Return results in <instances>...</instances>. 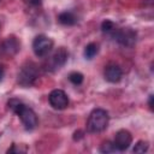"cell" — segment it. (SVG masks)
Segmentation results:
<instances>
[{"mask_svg":"<svg viewBox=\"0 0 154 154\" xmlns=\"http://www.w3.org/2000/svg\"><path fill=\"white\" fill-rule=\"evenodd\" d=\"M7 105H8V108H11L12 112H14L19 117V119L22 120V123L26 130H32L37 126L38 119H37L36 113L30 107L24 105L20 100L11 99Z\"/></svg>","mask_w":154,"mask_h":154,"instance_id":"obj_1","label":"cell"},{"mask_svg":"<svg viewBox=\"0 0 154 154\" xmlns=\"http://www.w3.org/2000/svg\"><path fill=\"white\" fill-rule=\"evenodd\" d=\"M108 113L102 108H95L88 117L87 120V129L89 132L96 134L103 131L108 125Z\"/></svg>","mask_w":154,"mask_h":154,"instance_id":"obj_2","label":"cell"},{"mask_svg":"<svg viewBox=\"0 0 154 154\" xmlns=\"http://www.w3.org/2000/svg\"><path fill=\"white\" fill-rule=\"evenodd\" d=\"M38 77V69L37 65L34 63H26L22 66L20 71L18 72V83L22 87H30L35 83L36 78Z\"/></svg>","mask_w":154,"mask_h":154,"instance_id":"obj_3","label":"cell"},{"mask_svg":"<svg viewBox=\"0 0 154 154\" xmlns=\"http://www.w3.org/2000/svg\"><path fill=\"white\" fill-rule=\"evenodd\" d=\"M53 48V40L46 35H37L32 41V51L36 57L43 58L49 54Z\"/></svg>","mask_w":154,"mask_h":154,"instance_id":"obj_4","label":"cell"},{"mask_svg":"<svg viewBox=\"0 0 154 154\" xmlns=\"http://www.w3.org/2000/svg\"><path fill=\"white\" fill-rule=\"evenodd\" d=\"M112 37L124 47H131L136 42V32L130 28H117L113 31Z\"/></svg>","mask_w":154,"mask_h":154,"instance_id":"obj_5","label":"cell"},{"mask_svg":"<svg viewBox=\"0 0 154 154\" xmlns=\"http://www.w3.org/2000/svg\"><path fill=\"white\" fill-rule=\"evenodd\" d=\"M67 57H69V53L64 48V47H59L52 55L51 58L48 59L47 64H46V69L49 70V71H55V70H59L61 66L65 65L66 60H67Z\"/></svg>","mask_w":154,"mask_h":154,"instance_id":"obj_6","label":"cell"},{"mask_svg":"<svg viewBox=\"0 0 154 154\" xmlns=\"http://www.w3.org/2000/svg\"><path fill=\"white\" fill-rule=\"evenodd\" d=\"M48 101L51 106L55 109H64L69 106V97L66 93L61 89H54L48 95Z\"/></svg>","mask_w":154,"mask_h":154,"instance_id":"obj_7","label":"cell"},{"mask_svg":"<svg viewBox=\"0 0 154 154\" xmlns=\"http://www.w3.org/2000/svg\"><path fill=\"white\" fill-rule=\"evenodd\" d=\"M131 142H132V136H131L130 131H128L125 129H122V130L116 132V136H114V140H113V144H114L117 150L123 152V150L128 149L130 147Z\"/></svg>","mask_w":154,"mask_h":154,"instance_id":"obj_8","label":"cell"},{"mask_svg":"<svg viewBox=\"0 0 154 154\" xmlns=\"http://www.w3.org/2000/svg\"><path fill=\"white\" fill-rule=\"evenodd\" d=\"M20 49V43L14 36H8L2 43H1V52L7 57H13L18 53Z\"/></svg>","mask_w":154,"mask_h":154,"instance_id":"obj_9","label":"cell"},{"mask_svg":"<svg viewBox=\"0 0 154 154\" xmlns=\"http://www.w3.org/2000/svg\"><path fill=\"white\" fill-rule=\"evenodd\" d=\"M105 78L111 82V83H117L122 79V76H123V71L122 69L116 65V64H108L106 67H105Z\"/></svg>","mask_w":154,"mask_h":154,"instance_id":"obj_10","label":"cell"},{"mask_svg":"<svg viewBox=\"0 0 154 154\" xmlns=\"http://www.w3.org/2000/svg\"><path fill=\"white\" fill-rule=\"evenodd\" d=\"M58 20L59 23H61L63 25H75L77 23V17L70 12V11H65V12H61L59 16H58Z\"/></svg>","mask_w":154,"mask_h":154,"instance_id":"obj_11","label":"cell"},{"mask_svg":"<svg viewBox=\"0 0 154 154\" xmlns=\"http://www.w3.org/2000/svg\"><path fill=\"white\" fill-rule=\"evenodd\" d=\"M97 52H99V45L91 42V43L85 46V48H84V57L87 59H93L97 54Z\"/></svg>","mask_w":154,"mask_h":154,"instance_id":"obj_12","label":"cell"},{"mask_svg":"<svg viewBox=\"0 0 154 154\" xmlns=\"http://www.w3.org/2000/svg\"><path fill=\"white\" fill-rule=\"evenodd\" d=\"M118 26L116 25V23H113L112 20H108V19H106V20H103L102 22V24H101V30H102V32H105V34H113V31L117 29Z\"/></svg>","mask_w":154,"mask_h":154,"instance_id":"obj_13","label":"cell"},{"mask_svg":"<svg viewBox=\"0 0 154 154\" xmlns=\"http://www.w3.org/2000/svg\"><path fill=\"white\" fill-rule=\"evenodd\" d=\"M69 79H70V82H71L72 84H75V85H79V84L83 82L84 77H83V75H82L81 72L73 71V72H71V73L69 75Z\"/></svg>","mask_w":154,"mask_h":154,"instance_id":"obj_14","label":"cell"},{"mask_svg":"<svg viewBox=\"0 0 154 154\" xmlns=\"http://www.w3.org/2000/svg\"><path fill=\"white\" fill-rule=\"evenodd\" d=\"M148 147H149V144H148L147 141H138V142L135 144L132 152H134V153H144V152L148 150Z\"/></svg>","mask_w":154,"mask_h":154,"instance_id":"obj_15","label":"cell"},{"mask_svg":"<svg viewBox=\"0 0 154 154\" xmlns=\"http://www.w3.org/2000/svg\"><path fill=\"white\" fill-rule=\"evenodd\" d=\"M114 150H117V149H116L113 142H111V141L103 142V143L101 144V147H100V152H101V153H112V152H114Z\"/></svg>","mask_w":154,"mask_h":154,"instance_id":"obj_16","label":"cell"},{"mask_svg":"<svg viewBox=\"0 0 154 154\" xmlns=\"http://www.w3.org/2000/svg\"><path fill=\"white\" fill-rule=\"evenodd\" d=\"M23 1L30 6H40L42 2V0H23Z\"/></svg>","mask_w":154,"mask_h":154,"instance_id":"obj_17","label":"cell"},{"mask_svg":"<svg viewBox=\"0 0 154 154\" xmlns=\"http://www.w3.org/2000/svg\"><path fill=\"white\" fill-rule=\"evenodd\" d=\"M4 75H5V69H4L2 65H0V82H1L2 78H4Z\"/></svg>","mask_w":154,"mask_h":154,"instance_id":"obj_18","label":"cell"},{"mask_svg":"<svg viewBox=\"0 0 154 154\" xmlns=\"http://www.w3.org/2000/svg\"><path fill=\"white\" fill-rule=\"evenodd\" d=\"M153 97H154V96L150 95V96H149V100H148V105H149V108H150L152 111H153Z\"/></svg>","mask_w":154,"mask_h":154,"instance_id":"obj_19","label":"cell"}]
</instances>
